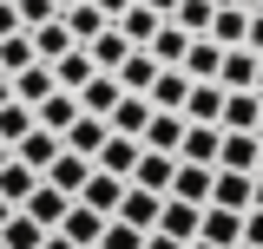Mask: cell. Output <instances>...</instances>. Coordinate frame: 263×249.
I'll return each instance as SVG.
<instances>
[{
	"instance_id": "7",
	"label": "cell",
	"mask_w": 263,
	"mask_h": 249,
	"mask_svg": "<svg viewBox=\"0 0 263 249\" xmlns=\"http://www.w3.org/2000/svg\"><path fill=\"white\" fill-rule=\"evenodd\" d=\"M40 177H46L53 190H66V197H79V184L92 177V157H79V151H66V144H60V157H53Z\"/></svg>"
},
{
	"instance_id": "44",
	"label": "cell",
	"mask_w": 263,
	"mask_h": 249,
	"mask_svg": "<svg viewBox=\"0 0 263 249\" xmlns=\"http://www.w3.org/2000/svg\"><path fill=\"white\" fill-rule=\"evenodd\" d=\"M92 7H99V13H105V20H119V13H125L132 0H92Z\"/></svg>"
},
{
	"instance_id": "39",
	"label": "cell",
	"mask_w": 263,
	"mask_h": 249,
	"mask_svg": "<svg viewBox=\"0 0 263 249\" xmlns=\"http://www.w3.org/2000/svg\"><path fill=\"white\" fill-rule=\"evenodd\" d=\"M13 13H20V27H40V20H53L60 7H53V0H13Z\"/></svg>"
},
{
	"instance_id": "22",
	"label": "cell",
	"mask_w": 263,
	"mask_h": 249,
	"mask_svg": "<svg viewBox=\"0 0 263 249\" xmlns=\"http://www.w3.org/2000/svg\"><path fill=\"white\" fill-rule=\"evenodd\" d=\"M243 27H250V13H243V7H230V0H217V7H211V39H217V46H243Z\"/></svg>"
},
{
	"instance_id": "47",
	"label": "cell",
	"mask_w": 263,
	"mask_h": 249,
	"mask_svg": "<svg viewBox=\"0 0 263 249\" xmlns=\"http://www.w3.org/2000/svg\"><path fill=\"white\" fill-rule=\"evenodd\" d=\"M145 7H152V13H164V20H171V7H178V0H145Z\"/></svg>"
},
{
	"instance_id": "42",
	"label": "cell",
	"mask_w": 263,
	"mask_h": 249,
	"mask_svg": "<svg viewBox=\"0 0 263 249\" xmlns=\"http://www.w3.org/2000/svg\"><path fill=\"white\" fill-rule=\"evenodd\" d=\"M138 249H184V243H178V236H164V230H145V243H138Z\"/></svg>"
},
{
	"instance_id": "36",
	"label": "cell",
	"mask_w": 263,
	"mask_h": 249,
	"mask_svg": "<svg viewBox=\"0 0 263 249\" xmlns=\"http://www.w3.org/2000/svg\"><path fill=\"white\" fill-rule=\"evenodd\" d=\"M40 236H46V230H40L27 210H13V217L0 223V243H7V249H40Z\"/></svg>"
},
{
	"instance_id": "35",
	"label": "cell",
	"mask_w": 263,
	"mask_h": 249,
	"mask_svg": "<svg viewBox=\"0 0 263 249\" xmlns=\"http://www.w3.org/2000/svg\"><path fill=\"white\" fill-rule=\"evenodd\" d=\"M27 131H33V105H20V98H7V105H0V144L13 151V144H20Z\"/></svg>"
},
{
	"instance_id": "24",
	"label": "cell",
	"mask_w": 263,
	"mask_h": 249,
	"mask_svg": "<svg viewBox=\"0 0 263 249\" xmlns=\"http://www.w3.org/2000/svg\"><path fill=\"white\" fill-rule=\"evenodd\" d=\"M119 197H125V177H105V171H92V177L79 184V203H92L99 217H112V210H119Z\"/></svg>"
},
{
	"instance_id": "50",
	"label": "cell",
	"mask_w": 263,
	"mask_h": 249,
	"mask_svg": "<svg viewBox=\"0 0 263 249\" xmlns=\"http://www.w3.org/2000/svg\"><path fill=\"white\" fill-rule=\"evenodd\" d=\"M7 217H13V203H7V197H0V223H7Z\"/></svg>"
},
{
	"instance_id": "19",
	"label": "cell",
	"mask_w": 263,
	"mask_h": 249,
	"mask_svg": "<svg viewBox=\"0 0 263 249\" xmlns=\"http://www.w3.org/2000/svg\"><path fill=\"white\" fill-rule=\"evenodd\" d=\"M7 86H13V98H20V105H40V98L53 92V66L33 59V66H20V72H7Z\"/></svg>"
},
{
	"instance_id": "23",
	"label": "cell",
	"mask_w": 263,
	"mask_h": 249,
	"mask_svg": "<svg viewBox=\"0 0 263 249\" xmlns=\"http://www.w3.org/2000/svg\"><path fill=\"white\" fill-rule=\"evenodd\" d=\"M217 59H224V46H217V39H211V33H191V46H184V72H191V79H217Z\"/></svg>"
},
{
	"instance_id": "45",
	"label": "cell",
	"mask_w": 263,
	"mask_h": 249,
	"mask_svg": "<svg viewBox=\"0 0 263 249\" xmlns=\"http://www.w3.org/2000/svg\"><path fill=\"white\" fill-rule=\"evenodd\" d=\"M40 249H79V243H66L60 230H46V236H40Z\"/></svg>"
},
{
	"instance_id": "30",
	"label": "cell",
	"mask_w": 263,
	"mask_h": 249,
	"mask_svg": "<svg viewBox=\"0 0 263 249\" xmlns=\"http://www.w3.org/2000/svg\"><path fill=\"white\" fill-rule=\"evenodd\" d=\"M86 53H92V66H99V72H112V66H119V59L132 53V39H125L119 27H99L92 39H86Z\"/></svg>"
},
{
	"instance_id": "53",
	"label": "cell",
	"mask_w": 263,
	"mask_h": 249,
	"mask_svg": "<svg viewBox=\"0 0 263 249\" xmlns=\"http://www.w3.org/2000/svg\"><path fill=\"white\" fill-rule=\"evenodd\" d=\"M184 249H217V243H184Z\"/></svg>"
},
{
	"instance_id": "52",
	"label": "cell",
	"mask_w": 263,
	"mask_h": 249,
	"mask_svg": "<svg viewBox=\"0 0 263 249\" xmlns=\"http://www.w3.org/2000/svg\"><path fill=\"white\" fill-rule=\"evenodd\" d=\"M257 171H263V131H257Z\"/></svg>"
},
{
	"instance_id": "25",
	"label": "cell",
	"mask_w": 263,
	"mask_h": 249,
	"mask_svg": "<svg viewBox=\"0 0 263 249\" xmlns=\"http://www.w3.org/2000/svg\"><path fill=\"white\" fill-rule=\"evenodd\" d=\"M184 46H191V33L178 27V20H158V33L145 39V53H152L158 66H178V59H184Z\"/></svg>"
},
{
	"instance_id": "21",
	"label": "cell",
	"mask_w": 263,
	"mask_h": 249,
	"mask_svg": "<svg viewBox=\"0 0 263 249\" xmlns=\"http://www.w3.org/2000/svg\"><path fill=\"white\" fill-rule=\"evenodd\" d=\"M164 197L204 203V197H211V164H184V157H178V171H171V190H164Z\"/></svg>"
},
{
	"instance_id": "40",
	"label": "cell",
	"mask_w": 263,
	"mask_h": 249,
	"mask_svg": "<svg viewBox=\"0 0 263 249\" xmlns=\"http://www.w3.org/2000/svg\"><path fill=\"white\" fill-rule=\"evenodd\" d=\"M243 243L263 249V210H243Z\"/></svg>"
},
{
	"instance_id": "12",
	"label": "cell",
	"mask_w": 263,
	"mask_h": 249,
	"mask_svg": "<svg viewBox=\"0 0 263 249\" xmlns=\"http://www.w3.org/2000/svg\"><path fill=\"white\" fill-rule=\"evenodd\" d=\"M53 66V86H60V92H79V86H86V79H92L99 66H92V53H86V46H66L60 59H46Z\"/></svg>"
},
{
	"instance_id": "49",
	"label": "cell",
	"mask_w": 263,
	"mask_h": 249,
	"mask_svg": "<svg viewBox=\"0 0 263 249\" xmlns=\"http://www.w3.org/2000/svg\"><path fill=\"white\" fill-rule=\"evenodd\" d=\"M7 98H13V86H7V72H0V105H7Z\"/></svg>"
},
{
	"instance_id": "15",
	"label": "cell",
	"mask_w": 263,
	"mask_h": 249,
	"mask_svg": "<svg viewBox=\"0 0 263 249\" xmlns=\"http://www.w3.org/2000/svg\"><path fill=\"white\" fill-rule=\"evenodd\" d=\"M217 112H224V86H217V79H191L184 118H191V125H217Z\"/></svg>"
},
{
	"instance_id": "46",
	"label": "cell",
	"mask_w": 263,
	"mask_h": 249,
	"mask_svg": "<svg viewBox=\"0 0 263 249\" xmlns=\"http://www.w3.org/2000/svg\"><path fill=\"white\" fill-rule=\"evenodd\" d=\"M250 210H263V171L250 177Z\"/></svg>"
},
{
	"instance_id": "31",
	"label": "cell",
	"mask_w": 263,
	"mask_h": 249,
	"mask_svg": "<svg viewBox=\"0 0 263 249\" xmlns=\"http://www.w3.org/2000/svg\"><path fill=\"white\" fill-rule=\"evenodd\" d=\"M224 131H257V92L243 86V92H224V112H217Z\"/></svg>"
},
{
	"instance_id": "16",
	"label": "cell",
	"mask_w": 263,
	"mask_h": 249,
	"mask_svg": "<svg viewBox=\"0 0 263 249\" xmlns=\"http://www.w3.org/2000/svg\"><path fill=\"white\" fill-rule=\"evenodd\" d=\"M145 118H152V98H145V92H119V105L105 112V131H125V138H138V131H145Z\"/></svg>"
},
{
	"instance_id": "13",
	"label": "cell",
	"mask_w": 263,
	"mask_h": 249,
	"mask_svg": "<svg viewBox=\"0 0 263 249\" xmlns=\"http://www.w3.org/2000/svg\"><path fill=\"white\" fill-rule=\"evenodd\" d=\"M158 190H138V184H125V197H119V210H112V217L119 223H132V230H152V223H158Z\"/></svg>"
},
{
	"instance_id": "32",
	"label": "cell",
	"mask_w": 263,
	"mask_h": 249,
	"mask_svg": "<svg viewBox=\"0 0 263 249\" xmlns=\"http://www.w3.org/2000/svg\"><path fill=\"white\" fill-rule=\"evenodd\" d=\"M60 20H66V33H72V39H79V46H86V39H92L99 27H112V20H105V13H99L92 0H72V7H60Z\"/></svg>"
},
{
	"instance_id": "57",
	"label": "cell",
	"mask_w": 263,
	"mask_h": 249,
	"mask_svg": "<svg viewBox=\"0 0 263 249\" xmlns=\"http://www.w3.org/2000/svg\"><path fill=\"white\" fill-rule=\"evenodd\" d=\"M0 249H7V243H0Z\"/></svg>"
},
{
	"instance_id": "51",
	"label": "cell",
	"mask_w": 263,
	"mask_h": 249,
	"mask_svg": "<svg viewBox=\"0 0 263 249\" xmlns=\"http://www.w3.org/2000/svg\"><path fill=\"white\" fill-rule=\"evenodd\" d=\"M257 92H263V53H257Z\"/></svg>"
},
{
	"instance_id": "18",
	"label": "cell",
	"mask_w": 263,
	"mask_h": 249,
	"mask_svg": "<svg viewBox=\"0 0 263 249\" xmlns=\"http://www.w3.org/2000/svg\"><path fill=\"white\" fill-rule=\"evenodd\" d=\"M217 171H257V131H224L217 138Z\"/></svg>"
},
{
	"instance_id": "20",
	"label": "cell",
	"mask_w": 263,
	"mask_h": 249,
	"mask_svg": "<svg viewBox=\"0 0 263 249\" xmlns=\"http://www.w3.org/2000/svg\"><path fill=\"white\" fill-rule=\"evenodd\" d=\"M13 157H20V164H27V171H46V164H53V157H60V131H46V125H33L27 138H20V144H13Z\"/></svg>"
},
{
	"instance_id": "48",
	"label": "cell",
	"mask_w": 263,
	"mask_h": 249,
	"mask_svg": "<svg viewBox=\"0 0 263 249\" xmlns=\"http://www.w3.org/2000/svg\"><path fill=\"white\" fill-rule=\"evenodd\" d=\"M230 7H243V13H257V7H263V0H230Z\"/></svg>"
},
{
	"instance_id": "2",
	"label": "cell",
	"mask_w": 263,
	"mask_h": 249,
	"mask_svg": "<svg viewBox=\"0 0 263 249\" xmlns=\"http://www.w3.org/2000/svg\"><path fill=\"white\" fill-rule=\"evenodd\" d=\"M250 177H257V171H217V164H211V197H204V203H217V210H250Z\"/></svg>"
},
{
	"instance_id": "9",
	"label": "cell",
	"mask_w": 263,
	"mask_h": 249,
	"mask_svg": "<svg viewBox=\"0 0 263 249\" xmlns=\"http://www.w3.org/2000/svg\"><path fill=\"white\" fill-rule=\"evenodd\" d=\"M99 230H105V217H99L92 203H79V197H72V203H66V217H60V236H66V243H79V249H92Z\"/></svg>"
},
{
	"instance_id": "29",
	"label": "cell",
	"mask_w": 263,
	"mask_h": 249,
	"mask_svg": "<svg viewBox=\"0 0 263 249\" xmlns=\"http://www.w3.org/2000/svg\"><path fill=\"white\" fill-rule=\"evenodd\" d=\"M27 39H33V53H40V59H60L66 46H79V39L66 33V20H60V13H53V20H40V27H27Z\"/></svg>"
},
{
	"instance_id": "26",
	"label": "cell",
	"mask_w": 263,
	"mask_h": 249,
	"mask_svg": "<svg viewBox=\"0 0 263 249\" xmlns=\"http://www.w3.org/2000/svg\"><path fill=\"white\" fill-rule=\"evenodd\" d=\"M79 112H92V118H105V112H112V105H119V79H112V72H92V79H86V86H79Z\"/></svg>"
},
{
	"instance_id": "28",
	"label": "cell",
	"mask_w": 263,
	"mask_h": 249,
	"mask_svg": "<svg viewBox=\"0 0 263 249\" xmlns=\"http://www.w3.org/2000/svg\"><path fill=\"white\" fill-rule=\"evenodd\" d=\"M72 118H79V98H72V92H60V86H53V92L33 105V125H46V131H66Z\"/></svg>"
},
{
	"instance_id": "14",
	"label": "cell",
	"mask_w": 263,
	"mask_h": 249,
	"mask_svg": "<svg viewBox=\"0 0 263 249\" xmlns=\"http://www.w3.org/2000/svg\"><path fill=\"white\" fill-rule=\"evenodd\" d=\"M197 210H204V203H184V197H164V203H158V223H152V230H164V236H178V243H191V236H197Z\"/></svg>"
},
{
	"instance_id": "1",
	"label": "cell",
	"mask_w": 263,
	"mask_h": 249,
	"mask_svg": "<svg viewBox=\"0 0 263 249\" xmlns=\"http://www.w3.org/2000/svg\"><path fill=\"white\" fill-rule=\"evenodd\" d=\"M191 243L237 249V243H243V210H217V203H204V210H197V236H191Z\"/></svg>"
},
{
	"instance_id": "11",
	"label": "cell",
	"mask_w": 263,
	"mask_h": 249,
	"mask_svg": "<svg viewBox=\"0 0 263 249\" xmlns=\"http://www.w3.org/2000/svg\"><path fill=\"white\" fill-rule=\"evenodd\" d=\"M217 138H224V125H191V118H184L178 157H184V164H217Z\"/></svg>"
},
{
	"instance_id": "37",
	"label": "cell",
	"mask_w": 263,
	"mask_h": 249,
	"mask_svg": "<svg viewBox=\"0 0 263 249\" xmlns=\"http://www.w3.org/2000/svg\"><path fill=\"white\" fill-rule=\"evenodd\" d=\"M138 243H145V230H132V223L105 217V230H99V243H92V249H138Z\"/></svg>"
},
{
	"instance_id": "6",
	"label": "cell",
	"mask_w": 263,
	"mask_h": 249,
	"mask_svg": "<svg viewBox=\"0 0 263 249\" xmlns=\"http://www.w3.org/2000/svg\"><path fill=\"white\" fill-rule=\"evenodd\" d=\"M217 86H224V92H243V86H250V92H257V53H250V46H224Z\"/></svg>"
},
{
	"instance_id": "54",
	"label": "cell",
	"mask_w": 263,
	"mask_h": 249,
	"mask_svg": "<svg viewBox=\"0 0 263 249\" xmlns=\"http://www.w3.org/2000/svg\"><path fill=\"white\" fill-rule=\"evenodd\" d=\"M7 157H13V151H7V144H0V164H7Z\"/></svg>"
},
{
	"instance_id": "55",
	"label": "cell",
	"mask_w": 263,
	"mask_h": 249,
	"mask_svg": "<svg viewBox=\"0 0 263 249\" xmlns=\"http://www.w3.org/2000/svg\"><path fill=\"white\" fill-rule=\"evenodd\" d=\"M53 7H72V0H53Z\"/></svg>"
},
{
	"instance_id": "33",
	"label": "cell",
	"mask_w": 263,
	"mask_h": 249,
	"mask_svg": "<svg viewBox=\"0 0 263 249\" xmlns=\"http://www.w3.org/2000/svg\"><path fill=\"white\" fill-rule=\"evenodd\" d=\"M158 20H164V13H152V7H145V0H132V7H125V13H119V20H112V27L125 33L132 46H145V39H152V33H158Z\"/></svg>"
},
{
	"instance_id": "27",
	"label": "cell",
	"mask_w": 263,
	"mask_h": 249,
	"mask_svg": "<svg viewBox=\"0 0 263 249\" xmlns=\"http://www.w3.org/2000/svg\"><path fill=\"white\" fill-rule=\"evenodd\" d=\"M60 144H66V151H79V157H92L99 144H105V118H92V112H79V118H72V125L60 131Z\"/></svg>"
},
{
	"instance_id": "56",
	"label": "cell",
	"mask_w": 263,
	"mask_h": 249,
	"mask_svg": "<svg viewBox=\"0 0 263 249\" xmlns=\"http://www.w3.org/2000/svg\"><path fill=\"white\" fill-rule=\"evenodd\" d=\"M237 249H250V243H237Z\"/></svg>"
},
{
	"instance_id": "41",
	"label": "cell",
	"mask_w": 263,
	"mask_h": 249,
	"mask_svg": "<svg viewBox=\"0 0 263 249\" xmlns=\"http://www.w3.org/2000/svg\"><path fill=\"white\" fill-rule=\"evenodd\" d=\"M243 46H250V53H263V7L250 13V27H243Z\"/></svg>"
},
{
	"instance_id": "34",
	"label": "cell",
	"mask_w": 263,
	"mask_h": 249,
	"mask_svg": "<svg viewBox=\"0 0 263 249\" xmlns=\"http://www.w3.org/2000/svg\"><path fill=\"white\" fill-rule=\"evenodd\" d=\"M33 184H40V171H27L20 157H7V164H0V197H7L13 210L27 203V190H33Z\"/></svg>"
},
{
	"instance_id": "43",
	"label": "cell",
	"mask_w": 263,
	"mask_h": 249,
	"mask_svg": "<svg viewBox=\"0 0 263 249\" xmlns=\"http://www.w3.org/2000/svg\"><path fill=\"white\" fill-rule=\"evenodd\" d=\"M0 33H20V13H13V0H0Z\"/></svg>"
},
{
	"instance_id": "3",
	"label": "cell",
	"mask_w": 263,
	"mask_h": 249,
	"mask_svg": "<svg viewBox=\"0 0 263 249\" xmlns=\"http://www.w3.org/2000/svg\"><path fill=\"white\" fill-rule=\"evenodd\" d=\"M184 92H191V72H184V66H158V79L145 86L152 112H184Z\"/></svg>"
},
{
	"instance_id": "4",
	"label": "cell",
	"mask_w": 263,
	"mask_h": 249,
	"mask_svg": "<svg viewBox=\"0 0 263 249\" xmlns=\"http://www.w3.org/2000/svg\"><path fill=\"white\" fill-rule=\"evenodd\" d=\"M132 164H138V138L105 131V144L92 151V171H105V177H132Z\"/></svg>"
},
{
	"instance_id": "5",
	"label": "cell",
	"mask_w": 263,
	"mask_h": 249,
	"mask_svg": "<svg viewBox=\"0 0 263 249\" xmlns=\"http://www.w3.org/2000/svg\"><path fill=\"white\" fill-rule=\"evenodd\" d=\"M171 171H178V157L171 151H145V144H138V164H132V177L125 184H138V190H171Z\"/></svg>"
},
{
	"instance_id": "17",
	"label": "cell",
	"mask_w": 263,
	"mask_h": 249,
	"mask_svg": "<svg viewBox=\"0 0 263 249\" xmlns=\"http://www.w3.org/2000/svg\"><path fill=\"white\" fill-rule=\"evenodd\" d=\"M112 79H119V92H145V86H152V79H158V59H152V53H145V46H132L125 59L112 66Z\"/></svg>"
},
{
	"instance_id": "10",
	"label": "cell",
	"mask_w": 263,
	"mask_h": 249,
	"mask_svg": "<svg viewBox=\"0 0 263 249\" xmlns=\"http://www.w3.org/2000/svg\"><path fill=\"white\" fill-rule=\"evenodd\" d=\"M178 138H184V112H152L145 131H138L145 151H171V157H178Z\"/></svg>"
},
{
	"instance_id": "8",
	"label": "cell",
	"mask_w": 263,
	"mask_h": 249,
	"mask_svg": "<svg viewBox=\"0 0 263 249\" xmlns=\"http://www.w3.org/2000/svg\"><path fill=\"white\" fill-rule=\"evenodd\" d=\"M66 203H72V197H66V190H53V184H46V177H40V184L27 190V203H20V210H27V217L40 223V230H60V217H66Z\"/></svg>"
},
{
	"instance_id": "38",
	"label": "cell",
	"mask_w": 263,
	"mask_h": 249,
	"mask_svg": "<svg viewBox=\"0 0 263 249\" xmlns=\"http://www.w3.org/2000/svg\"><path fill=\"white\" fill-rule=\"evenodd\" d=\"M211 7H217V0H178L171 20H178L184 33H204V27H211Z\"/></svg>"
}]
</instances>
